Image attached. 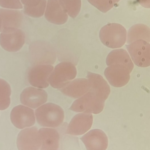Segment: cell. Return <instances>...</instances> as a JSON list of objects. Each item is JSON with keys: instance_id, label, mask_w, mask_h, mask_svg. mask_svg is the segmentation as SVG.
Instances as JSON below:
<instances>
[{"instance_id": "cell-1", "label": "cell", "mask_w": 150, "mask_h": 150, "mask_svg": "<svg viewBox=\"0 0 150 150\" xmlns=\"http://www.w3.org/2000/svg\"><path fill=\"white\" fill-rule=\"evenodd\" d=\"M35 115L38 124L45 127H57L62 124L64 119L63 109L52 103L41 106L35 110Z\"/></svg>"}, {"instance_id": "cell-2", "label": "cell", "mask_w": 150, "mask_h": 150, "mask_svg": "<svg viewBox=\"0 0 150 150\" xmlns=\"http://www.w3.org/2000/svg\"><path fill=\"white\" fill-rule=\"evenodd\" d=\"M127 38V30L119 24H108L102 27L100 32L101 42L112 49L122 47L126 43Z\"/></svg>"}, {"instance_id": "cell-3", "label": "cell", "mask_w": 150, "mask_h": 150, "mask_svg": "<svg viewBox=\"0 0 150 150\" xmlns=\"http://www.w3.org/2000/svg\"><path fill=\"white\" fill-rule=\"evenodd\" d=\"M77 74L76 68L73 63L68 62H61L53 70L48 82L53 88L60 89L74 79Z\"/></svg>"}, {"instance_id": "cell-4", "label": "cell", "mask_w": 150, "mask_h": 150, "mask_svg": "<svg viewBox=\"0 0 150 150\" xmlns=\"http://www.w3.org/2000/svg\"><path fill=\"white\" fill-rule=\"evenodd\" d=\"M105 101L91 91L74 101L70 109L76 112L98 114L102 112Z\"/></svg>"}, {"instance_id": "cell-5", "label": "cell", "mask_w": 150, "mask_h": 150, "mask_svg": "<svg viewBox=\"0 0 150 150\" xmlns=\"http://www.w3.org/2000/svg\"><path fill=\"white\" fill-rule=\"evenodd\" d=\"M0 34V45L3 48L9 52H16L23 47L25 42V35L18 28L4 29Z\"/></svg>"}, {"instance_id": "cell-6", "label": "cell", "mask_w": 150, "mask_h": 150, "mask_svg": "<svg viewBox=\"0 0 150 150\" xmlns=\"http://www.w3.org/2000/svg\"><path fill=\"white\" fill-rule=\"evenodd\" d=\"M133 62L140 67H147L150 65V45L145 40H136L127 45Z\"/></svg>"}, {"instance_id": "cell-7", "label": "cell", "mask_w": 150, "mask_h": 150, "mask_svg": "<svg viewBox=\"0 0 150 150\" xmlns=\"http://www.w3.org/2000/svg\"><path fill=\"white\" fill-rule=\"evenodd\" d=\"M53 66L38 64L32 67L27 74L30 84L37 88L44 89L49 86L48 78L53 70Z\"/></svg>"}, {"instance_id": "cell-8", "label": "cell", "mask_w": 150, "mask_h": 150, "mask_svg": "<svg viewBox=\"0 0 150 150\" xmlns=\"http://www.w3.org/2000/svg\"><path fill=\"white\" fill-rule=\"evenodd\" d=\"M41 144L38 130L36 127L25 129L18 135L17 146L18 150H40Z\"/></svg>"}, {"instance_id": "cell-9", "label": "cell", "mask_w": 150, "mask_h": 150, "mask_svg": "<svg viewBox=\"0 0 150 150\" xmlns=\"http://www.w3.org/2000/svg\"><path fill=\"white\" fill-rule=\"evenodd\" d=\"M10 118L13 125L19 129L31 127L35 123L34 111L22 105L17 106L12 109Z\"/></svg>"}, {"instance_id": "cell-10", "label": "cell", "mask_w": 150, "mask_h": 150, "mask_svg": "<svg viewBox=\"0 0 150 150\" xmlns=\"http://www.w3.org/2000/svg\"><path fill=\"white\" fill-rule=\"evenodd\" d=\"M131 73L129 69L124 65L113 64L106 69L105 75L111 85L114 87H121L129 82Z\"/></svg>"}, {"instance_id": "cell-11", "label": "cell", "mask_w": 150, "mask_h": 150, "mask_svg": "<svg viewBox=\"0 0 150 150\" xmlns=\"http://www.w3.org/2000/svg\"><path fill=\"white\" fill-rule=\"evenodd\" d=\"M47 98L48 94L45 91L31 86L25 88L20 95L21 103L33 109L45 104Z\"/></svg>"}, {"instance_id": "cell-12", "label": "cell", "mask_w": 150, "mask_h": 150, "mask_svg": "<svg viewBox=\"0 0 150 150\" xmlns=\"http://www.w3.org/2000/svg\"><path fill=\"white\" fill-rule=\"evenodd\" d=\"M92 122L93 116L91 114H78L72 118L69 124L67 134L71 135H82L90 129Z\"/></svg>"}, {"instance_id": "cell-13", "label": "cell", "mask_w": 150, "mask_h": 150, "mask_svg": "<svg viewBox=\"0 0 150 150\" xmlns=\"http://www.w3.org/2000/svg\"><path fill=\"white\" fill-rule=\"evenodd\" d=\"M81 140L87 150H106L108 147L107 136L101 129L90 130L82 137Z\"/></svg>"}, {"instance_id": "cell-14", "label": "cell", "mask_w": 150, "mask_h": 150, "mask_svg": "<svg viewBox=\"0 0 150 150\" xmlns=\"http://www.w3.org/2000/svg\"><path fill=\"white\" fill-rule=\"evenodd\" d=\"M90 89V85L88 79L78 78L70 81L59 90L68 97L78 98L87 93Z\"/></svg>"}, {"instance_id": "cell-15", "label": "cell", "mask_w": 150, "mask_h": 150, "mask_svg": "<svg viewBox=\"0 0 150 150\" xmlns=\"http://www.w3.org/2000/svg\"><path fill=\"white\" fill-rule=\"evenodd\" d=\"M45 16L47 21L55 25L64 24L68 18L58 0H48Z\"/></svg>"}, {"instance_id": "cell-16", "label": "cell", "mask_w": 150, "mask_h": 150, "mask_svg": "<svg viewBox=\"0 0 150 150\" xmlns=\"http://www.w3.org/2000/svg\"><path fill=\"white\" fill-rule=\"evenodd\" d=\"M87 78L90 85V91L105 101L111 92L110 86L106 81L101 75L90 72H88Z\"/></svg>"}, {"instance_id": "cell-17", "label": "cell", "mask_w": 150, "mask_h": 150, "mask_svg": "<svg viewBox=\"0 0 150 150\" xmlns=\"http://www.w3.org/2000/svg\"><path fill=\"white\" fill-rule=\"evenodd\" d=\"M41 140L40 150H57L60 145V136L54 129L42 128L38 130Z\"/></svg>"}, {"instance_id": "cell-18", "label": "cell", "mask_w": 150, "mask_h": 150, "mask_svg": "<svg viewBox=\"0 0 150 150\" xmlns=\"http://www.w3.org/2000/svg\"><path fill=\"white\" fill-rule=\"evenodd\" d=\"M0 17L2 21L1 31L7 28L20 27L23 17L19 11L1 8L0 9Z\"/></svg>"}, {"instance_id": "cell-19", "label": "cell", "mask_w": 150, "mask_h": 150, "mask_svg": "<svg viewBox=\"0 0 150 150\" xmlns=\"http://www.w3.org/2000/svg\"><path fill=\"white\" fill-rule=\"evenodd\" d=\"M107 66L113 64L124 65L131 72L134 69V65L129 54L127 51L123 49H115L110 53L106 59Z\"/></svg>"}, {"instance_id": "cell-20", "label": "cell", "mask_w": 150, "mask_h": 150, "mask_svg": "<svg viewBox=\"0 0 150 150\" xmlns=\"http://www.w3.org/2000/svg\"><path fill=\"white\" fill-rule=\"evenodd\" d=\"M140 40H145L148 43L150 41L149 27L142 24L135 25L129 29L128 32L127 43L131 44Z\"/></svg>"}, {"instance_id": "cell-21", "label": "cell", "mask_w": 150, "mask_h": 150, "mask_svg": "<svg viewBox=\"0 0 150 150\" xmlns=\"http://www.w3.org/2000/svg\"><path fill=\"white\" fill-rule=\"evenodd\" d=\"M64 11L73 18H75L81 10V0H58Z\"/></svg>"}, {"instance_id": "cell-22", "label": "cell", "mask_w": 150, "mask_h": 150, "mask_svg": "<svg viewBox=\"0 0 150 150\" xmlns=\"http://www.w3.org/2000/svg\"><path fill=\"white\" fill-rule=\"evenodd\" d=\"M11 88L5 80L0 79V110L7 109L10 104Z\"/></svg>"}, {"instance_id": "cell-23", "label": "cell", "mask_w": 150, "mask_h": 150, "mask_svg": "<svg viewBox=\"0 0 150 150\" xmlns=\"http://www.w3.org/2000/svg\"><path fill=\"white\" fill-rule=\"evenodd\" d=\"M46 0H41L37 6L33 7L24 6V13L25 14L31 17H41L45 13L46 7Z\"/></svg>"}, {"instance_id": "cell-24", "label": "cell", "mask_w": 150, "mask_h": 150, "mask_svg": "<svg viewBox=\"0 0 150 150\" xmlns=\"http://www.w3.org/2000/svg\"><path fill=\"white\" fill-rule=\"evenodd\" d=\"M120 0H88L93 5L103 13H106L112 8Z\"/></svg>"}, {"instance_id": "cell-25", "label": "cell", "mask_w": 150, "mask_h": 150, "mask_svg": "<svg viewBox=\"0 0 150 150\" xmlns=\"http://www.w3.org/2000/svg\"><path fill=\"white\" fill-rule=\"evenodd\" d=\"M0 6L11 9L23 8V5L20 0H0Z\"/></svg>"}, {"instance_id": "cell-26", "label": "cell", "mask_w": 150, "mask_h": 150, "mask_svg": "<svg viewBox=\"0 0 150 150\" xmlns=\"http://www.w3.org/2000/svg\"><path fill=\"white\" fill-rule=\"evenodd\" d=\"M24 6L33 7L37 6L41 1V0H20Z\"/></svg>"}, {"instance_id": "cell-27", "label": "cell", "mask_w": 150, "mask_h": 150, "mask_svg": "<svg viewBox=\"0 0 150 150\" xmlns=\"http://www.w3.org/2000/svg\"><path fill=\"white\" fill-rule=\"evenodd\" d=\"M139 4L143 7L149 8L150 7V0H137Z\"/></svg>"}, {"instance_id": "cell-28", "label": "cell", "mask_w": 150, "mask_h": 150, "mask_svg": "<svg viewBox=\"0 0 150 150\" xmlns=\"http://www.w3.org/2000/svg\"><path fill=\"white\" fill-rule=\"evenodd\" d=\"M2 28V21L1 19V17H0V32L1 31V30Z\"/></svg>"}, {"instance_id": "cell-29", "label": "cell", "mask_w": 150, "mask_h": 150, "mask_svg": "<svg viewBox=\"0 0 150 150\" xmlns=\"http://www.w3.org/2000/svg\"></svg>"}]
</instances>
